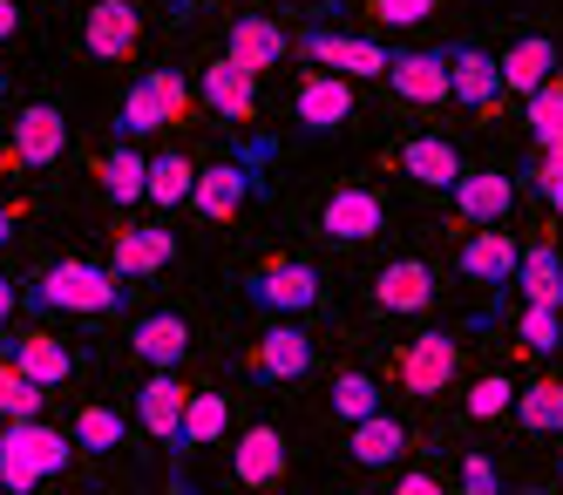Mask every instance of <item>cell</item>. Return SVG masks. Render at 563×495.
<instances>
[{
	"label": "cell",
	"mask_w": 563,
	"mask_h": 495,
	"mask_svg": "<svg viewBox=\"0 0 563 495\" xmlns=\"http://www.w3.org/2000/svg\"><path fill=\"white\" fill-rule=\"evenodd\" d=\"M516 211V177L509 170H462L455 177V218L468 224H509Z\"/></svg>",
	"instance_id": "4fadbf2b"
},
{
	"label": "cell",
	"mask_w": 563,
	"mask_h": 495,
	"mask_svg": "<svg viewBox=\"0 0 563 495\" xmlns=\"http://www.w3.org/2000/svg\"><path fill=\"white\" fill-rule=\"evenodd\" d=\"M96 177H102L109 204H136V197H150V156L136 150V136H115L109 156L96 163Z\"/></svg>",
	"instance_id": "484cf974"
},
{
	"label": "cell",
	"mask_w": 563,
	"mask_h": 495,
	"mask_svg": "<svg viewBox=\"0 0 563 495\" xmlns=\"http://www.w3.org/2000/svg\"><path fill=\"white\" fill-rule=\"evenodd\" d=\"M0 136H8V122H0Z\"/></svg>",
	"instance_id": "c3c4849f"
},
{
	"label": "cell",
	"mask_w": 563,
	"mask_h": 495,
	"mask_svg": "<svg viewBox=\"0 0 563 495\" xmlns=\"http://www.w3.org/2000/svg\"><path fill=\"white\" fill-rule=\"evenodd\" d=\"M516 258H522V244L509 238V231H496V224H482L468 244H462V278L468 285H509L516 278Z\"/></svg>",
	"instance_id": "d6986e66"
},
{
	"label": "cell",
	"mask_w": 563,
	"mask_h": 495,
	"mask_svg": "<svg viewBox=\"0 0 563 495\" xmlns=\"http://www.w3.org/2000/svg\"><path fill=\"white\" fill-rule=\"evenodd\" d=\"M14 238V211H8V204H0V244H8Z\"/></svg>",
	"instance_id": "bcb514c9"
},
{
	"label": "cell",
	"mask_w": 563,
	"mask_h": 495,
	"mask_svg": "<svg viewBox=\"0 0 563 495\" xmlns=\"http://www.w3.org/2000/svg\"><path fill=\"white\" fill-rule=\"evenodd\" d=\"M516 340L530 346V353H556V346H563V306H530V299H522Z\"/></svg>",
	"instance_id": "e575fe53"
},
{
	"label": "cell",
	"mask_w": 563,
	"mask_h": 495,
	"mask_svg": "<svg viewBox=\"0 0 563 495\" xmlns=\"http://www.w3.org/2000/svg\"><path fill=\"white\" fill-rule=\"evenodd\" d=\"M27 306L34 312H115L123 306V272L115 265H89V258H62L42 278L27 285Z\"/></svg>",
	"instance_id": "6da1fadb"
},
{
	"label": "cell",
	"mask_w": 563,
	"mask_h": 495,
	"mask_svg": "<svg viewBox=\"0 0 563 495\" xmlns=\"http://www.w3.org/2000/svg\"><path fill=\"white\" fill-rule=\"evenodd\" d=\"M449 81H455V102L462 109H496L503 102V62L489 48H475V41L449 48Z\"/></svg>",
	"instance_id": "2e32d148"
},
{
	"label": "cell",
	"mask_w": 563,
	"mask_h": 495,
	"mask_svg": "<svg viewBox=\"0 0 563 495\" xmlns=\"http://www.w3.org/2000/svg\"><path fill=\"white\" fill-rule=\"evenodd\" d=\"M537 190H543L550 211L563 218V163H556V156H543V163H537Z\"/></svg>",
	"instance_id": "b9f144b4"
},
{
	"label": "cell",
	"mask_w": 563,
	"mask_h": 495,
	"mask_svg": "<svg viewBox=\"0 0 563 495\" xmlns=\"http://www.w3.org/2000/svg\"><path fill=\"white\" fill-rule=\"evenodd\" d=\"M75 448H82V455H115V448H123V435H130V421L115 415V407H75Z\"/></svg>",
	"instance_id": "4dcf8cb0"
},
{
	"label": "cell",
	"mask_w": 563,
	"mask_h": 495,
	"mask_svg": "<svg viewBox=\"0 0 563 495\" xmlns=\"http://www.w3.org/2000/svg\"><path fill=\"white\" fill-rule=\"evenodd\" d=\"M0 360H14L21 374H34L42 387H62V381H75V353H68L62 340H48V333H21V340H0Z\"/></svg>",
	"instance_id": "cb8c5ba5"
},
{
	"label": "cell",
	"mask_w": 563,
	"mask_h": 495,
	"mask_svg": "<svg viewBox=\"0 0 563 495\" xmlns=\"http://www.w3.org/2000/svg\"><path fill=\"white\" fill-rule=\"evenodd\" d=\"M346 455L360 469H387L408 455V421H394V415H367V421H346Z\"/></svg>",
	"instance_id": "603a6c76"
},
{
	"label": "cell",
	"mask_w": 563,
	"mask_h": 495,
	"mask_svg": "<svg viewBox=\"0 0 563 495\" xmlns=\"http://www.w3.org/2000/svg\"><path fill=\"white\" fill-rule=\"evenodd\" d=\"M205 109H218L224 122H252L258 116V75L245 68V62H231V55H218V62H205Z\"/></svg>",
	"instance_id": "7c38bea8"
},
{
	"label": "cell",
	"mask_w": 563,
	"mask_h": 495,
	"mask_svg": "<svg viewBox=\"0 0 563 495\" xmlns=\"http://www.w3.org/2000/svg\"><path fill=\"white\" fill-rule=\"evenodd\" d=\"M252 306H265V312H278V319L312 312V306H319V272H312L306 258H272V265H258V272H252Z\"/></svg>",
	"instance_id": "5b68a950"
},
{
	"label": "cell",
	"mask_w": 563,
	"mask_h": 495,
	"mask_svg": "<svg viewBox=\"0 0 563 495\" xmlns=\"http://www.w3.org/2000/svg\"><path fill=\"white\" fill-rule=\"evenodd\" d=\"M509 400H516L509 374H482V381L468 387V421H503V415H509Z\"/></svg>",
	"instance_id": "8d00e7d4"
},
{
	"label": "cell",
	"mask_w": 563,
	"mask_h": 495,
	"mask_svg": "<svg viewBox=\"0 0 563 495\" xmlns=\"http://www.w3.org/2000/svg\"><path fill=\"white\" fill-rule=\"evenodd\" d=\"M516 293L530 299V306H563V258L550 252V244H522V258H516Z\"/></svg>",
	"instance_id": "83f0119b"
},
{
	"label": "cell",
	"mask_w": 563,
	"mask_h": 495,
	"mask_svg": "<svg viewBox=\"0 0 563 495\" xmlns=\"http://www.w3.org/2000/svg\"><path fill=\"white\" fill-rule=\"evenodd\" d=\"M516 421L530 435H563V374H537L530 387H516Z\"/></svg>",
	"instance_id": "f1b7e54d"
},
{
	"label": "cell",
	"mask_w": 563,
	"mask_h": 495,
	"mask_svg": "<svg viewBox=\"0 0 563 495\" xmlns=\"http://www.w3.org/2000/svg\"><path fill=\"white\" fill-rule=\"evenodd\" d=\"M14 306H21V285H14L8 272H0V326H8V319H14Z\"/></svg>",
	"instance_id": "7bdbcfd3"
},
{
	"label": "cell",
	"mask_w": 563,
	"mask_h": 495,
	"mask_svg": "<svg viewBox=\"0 0 563 495\" xmlns=\"http://www.w3.org/2000/svg\"><path fill=\"white\" fill-rule=\"evenodd\" d=\"M367 14H374L380 28H421V21L434 14V0H367Z\"/></svg>",
	"instance_id": "ab89813d"
},
{
	"label": "cell",
	"mask_w": 563,
	"mask_h": 495,
	"mask_svg": "<svg viewBox=\"0 0 563 495\" xmlns=\"http://www.w3.org/2000/svg\"><path fill=\"white\" fill-rule=\"evenodd\" d=\"M136 41H143L136 0H96V8L82 14V48H89L96 62H130Z\"/></svg>",
	"instance_id": "30bf717a"
},
{
	"label": "cell",
	"mask_w": 563,
	"mask_h": 495,
	"mask_svg": "<svg viewBox=\"0 0 563 495\" xmlns=\"http://www.w3.org/2000/svg\"><path fill=\"white\" fill-rule=\"evenodd\" d=\"M42 407H48V387L34 374H21L14 360H0V421H27V415H42Z\"/></svg>",
	"instance_id": "836d02e7"
},
{
	"label": "cell",
	"mask_w": 563,
	"mask_h": 495,
	"mask_svg": "<svg viewBox=\"0 0 563 495\" xmlns=\"http://www.w3.org/2000/svg\"><path fill=\"white\" fill-rule=\"evenodd\" d=\"M434 488H441V482L421 475V469H415V475H400V495H434Z\"/></svg>",
	"instance_id": "ee69618b"
},
{
	"label": "cell",
	"mask_w": 563,
	"mask_h": 495,
	"mask_svg": "<svg viewBox=\"0 0 563 495\" xmlns=\"http://www.w3.org/2000/svg\"><path fill=\"white\" fill-rule=\"evenodd\" d=\"M177 258V238L164 224H130V231H115V252L109 265L123 272V278H150V272H164Z\"/></svg>",
	"instance_id": "44dd1931"
},
{
	"label": "cell",
	"mask_w": 563,
	"mask_h": 495,
	"mask_svg": "<svg viewBox=\"0 0 563 495\" xmlns=\"http://www.w3.org/2000/svg\"><path fill=\"white\" fill-rule=\"evenodd\" d=\"M299 55L319 62V68H340V75H353V81L387 75V62H394L380 41H367V34H327V28H306V34H299Z\"/></svg>",
	"instance_id": "52a82bcc"
},
{
	"label": "cell",
	"mask_w": 563,
	"mask_h": 495,
	"mask_svg": "<svg viewBox=\"0 0 563 495\" xmlns=\"http://www.w3.org/2000/svg\"><path fill=\"white\" fill-rule=\"evenodd\" d=\"M75 462V435L48 428L42 415L0 428V488H34L42 475H62Z\"/></svg>",
	"instance_id": "7a4b0ae2"
},
{
	"label": "cell",
	"mask_w": 563,
	"mask_h": 495,
	"mask_svg": "<svg viewBox=\"0 0 563 495\" xmlns=\"http://www.w3.org/2000/svg\"><path fill=\"white\" fill-rule=\"evenodd\" d=\"M278 475H286V435L272 421H252L238 435V488H272Z\"/></svg>",
	"instance_id": "7402d4cb"
},
{
	"label": "cell",
	"mask_w": 563,
	"mask_h": 495,
	"mask_svg": "<svg viewBox=\"0 0 563 495\" xmlns=\"http://www.w3.org/2000/svg\"><path fill=\"white\" fill-rule=\"evenodd\" d=\"M319 231H327L333 244H367V238H380V231H387V204H380V190H367V184L333 190L327 204H319Z\"/></svg>",
	"instance_id": "8992f818"
},
{
	"label": "cell",
	"mask_w": 563,
	"mask_h": 495,
	"mask_svg": "<svg viewBox=\"0 0 563 495\" xmlns=\"http://www.w3.org/2000/svg\"><path fill=\"white\" fill-rule=\"evenodd\" d=\"M286 48H292V41H286V28H278L272 14H238L231 34H224V55H231V62H245L252 75L278 68V62H286Z\"/></svg>",
	"instance_id": "ac0fdd59"
},
{
	"label": "cell",
	"mask_w": 563,
	"mask_h": 495,
	"mask_svg": "<svg viewBox=\"0 0 563 495\" xmlns=\"http://www.w3.org/2000/svg\"><path fill=\"white\" fill-rule=\"evenodd\" d=\"M190 190H197V170H190V156H184V150L150 156V204L177 211V204H190Z\"/></svg>",
	"instance_id": "1f68e13d"
},
{
	"label": "cell",
	"mask_w": 563,
	"mask_h": 495,
	"mask_svg": "<svg viewBox=\"0 0 563 495\" xmlns=\"http://www.w3.org/2000/svg\"><path fill=\"white\" fill-rule=\"evenodd\" d=\"M156 130H170V116H164V96H156V81L143 75L136 89L123 96V109H115V136H156Z\"/></svg>",
	"instance_id": "d6a6232c"
},
{
	"label": "cell",
	"mask_w": 563,
	"mask_h": 495,
	"mask_svg": "<svg viewBox=\"0 0 563 495\" xmlns=\"http://www.w3.org/2000/svg\"><path fill=\"white\" fill-rule=\"evenodd\" d=\"M68 150V122L55 102H27L14 122H8V163L14 170H48V163H62Z\"/></svg>",
	"instance_id": "277c9868"
},
{
	"label": "cell",
	"mask_w": 563,
	"mask_h": 495,
	"mask_svg": "<svg viewBox=\"0 0 563 495\" xmlns=\"http://www.w3.org/2000/svg\"><path fill=\"white\" fill-rule=\"evenodd\" d=\"M224 428H231V400L224 394H190L184 400V428H177V455L224 441Z\"/></svg>",
	"instance_id": "f546056e"
},
{
	"label": "cell",
	"mask_w": 563,
	"mask_h": 495,
	"mask_svg": "<svg viewBox=\"0 0 563 495\" xmlns=\"http://www.w3.org/2000/svg\"><path fill=\"white\" fill-rule=\"evenodd\" d=\"M150 81H156V96H164V116H170V130H177V122H190V89H184V75L177 68H150Z\"/></svg>",
	"instance_id": "f35d334b"
},
{
	"label": "cell",
	"mask_w": 563,
	"mask_h": 495,
	"mask_svg": "<svg viewBox=\"0 0 563 495\" xmlns=\"http://www.w3.org/2000/svg\"><path fill=\"white\" fill-rule=\"evenodd\" d=\"M374 306H380V312H428V306H434V272H428L421 258H394V265H380V278H374Z\"/></svg>",
	"instance_id": "ffe728a7"
},
{
	"label": "cell",
	"mask_w": 563,
	"mask_h": 495,
	"mask_svg": "<svg viewBox=\"0 0 563 495\" xmlns=\"http://www.w3.org/2000/svg\"><path fill=\"white\" fill-rule=\"evenodd\" d=\"M496 62H503V89L530 96V89H543V81L556 75V41L550 34H522V41H509V55H496Z\"/></svg>",
	"instance_id": "d4e9b609"
},
{
	"label": "cell",
	"mask_w": 563,
	"mask_h": 495,
	"mask_svg": "<svg viewBox=\"0 0 563 495\" xmlns=\"http://www.w3.org/2000/svg\"><path fill=\"white\" fill-rule=\"evenodd\" d=\"M556 130H563V81L550 75L543 89H530V136H537V143H550Z\"/></svg>",
	"instance_id": "74e56055"
},
{
	"label": "cell",
	"mask_w": 563,
	"mask_h": 495,
	"mask_svg": "<svg viewBox=\"0 0 563 495\" xmlns=\"http://www.w3.org/2000/svg\"><path fill=\"white\" fill-rule=\"evenodd\" d=\"M184 381H177V366H150V381L136 387V428L150 435V441H164V448H177V428H184Z\"/></svg>",
	"instance_id": "8fae6325"
},
{
	"label": "cell",
	"mask_w": 563,
	"mask_h": 495,
	"mask_svg": "<svg viewBox=\"0 0 563 495\" xmlns=\"http://www.w3.org/2000/svg\"><path fill=\"white\" fill-rule=\"evenodd\" d=\"M387 89H394L400 102H421V109L449 102V96H455V81H449V48H408V55H394V62H387Z\"/></svg>",
	"instance_id": "ba28073f"
},
{
	"label": "cell",
	"mask_w": 563,
	"mask_h": 495,
	"mask_svg": "<svg viewBox=\"0 0 563 495\" xmlns=\"http://www.w3.org/2000/svg\"><path fill=\"white\" fill-rule=\"evenodd\" d=\"M394 374H400V394H421V400L449 394L455 374H462V340H455V333H421V340L400 346Z\"/></svg>",
	"instance_id": "3957f363"
},
{
	"label": "cell",
	"mask_w": 563,
	"mask_h": 495,
	"mask_svg": "<svg viewBox=\"0 0 563 495\" xmlns=\"http://www.w3.org/2000/svg\"><path fill=\"white\" fill-rule=\"evenodd\" d=\"M252 197V170H238V163H211V170H197V190L190 204L205 218H238V204Z\"/></svg>",
	"instance_id": "4316f807"
},
{
	"label": "cell",
	"mask_w": 563,
	"mask_h": 495,
	"mask_svg": "<svg viewBox=\"0 0 563 495\" xmlns=\"http://www.w3.org/2000/svg\"><path fill=\"white\" fill-rule=\"evenodd\" d=\"M537 150H543V156H556V163H563V130H556V136H550V143H537Z\"/></svg>",
	"instance_id": "7dc6e473"
},
{
	"label": "cell",
	"mask_w": 563,
	"mask_h": 495,
	"mask_svg": "<svg viewBox=\"0 0 563 495\" xmlns=\"http://www.w3.org/2000/svg\"><path fill=\"white\" fill-rule=\"evenodd\" d=\"M252 374H258V381H306V374H312V340H306V326H292V319L265 326V340H258V353H252Z\"/></svg>",
	"instance_id": "9a60e30c"
},
{
	"label": "cell",
	"mask_w": 563,
	"mask_h": 495,
	"mask_svg": "<svg viewBox=\"0 0 563 495\" xmlns=\"http://www.w3.org/2000/svg\"><path fill=\"white\" fill-rule=\"evenodd\" d=\"M462 488H468V495H496V488H503L496 462H489V455H468V462H462Z\"/></svg>",
	"instance_id": "60d3db41"
},
{
	"label": "cell",
	"mask_w": 563,
	"mask_h": 495,
	"mask_svg": "<svg viewBox=\"0 0 563 495\" xmlns=\"http://www.w3.org/2000/svg\"><path fill=\"white\" fill-rule=\"evenodd\" d=\"M130 353L143 366H184L190 360V319L184 312H143L130 326Z\"/></svg>",
	"instance_id": "e0dca14e"
},
{
	"label": "cell",
	"mask_w": 563,
	"mask_h": 495,
	"mask_svg": "<svg viewBox=\"0 0 563 495\" xmlns=\"http://www.w3.org/2000/svg\"><path fill=\"white\" fill-rule=\"evenodd\" d=\"M353 75H306L299 81V96H292V122L312 136H327V130H346L353 122Z\"/></svg>",
	"instance_id": "9c48e42d"
},
{
	"label": "cell",
	"mask_w": 563,
	"mask_h": 495,
	"mask_svg": "<svg viewBox=\"0 0 563 495\" xmlns=\"http://www.w3.org/2000/svg\"><path fill=\"white\" fill-rule=\"evenodd\" d=\"M21 34V8H14V0H0V41H14Z\"/></svg>",
	"instance_id": "f6af8a7d"
},
{
	"label": "cell",
	"mask_w": 563,
	"mask_h": 495,
	"mask_svg": "<svg viewBox=\"0 0 563 495\" xmlns=\"http://www.w3.org/2000/svg\"><path fill=\"white\" fill-rule=\"evenodd\" d=\"M333 415H340V421L380 415V381H374V374H340V381H333Z\"/></svg>",
	"instance_id": "d590c367"
},
{
	"label": "cell",
	"mask_w": 563,
	"mask_h": 495,
	"mask_svg": "<svg viewBox=\"0 0 563 495\" xmlns=\"http://www.w3.org/2000/svg\"><path fill=\"white\" fill-rule=\"evenodd\" d=\"M394 170L428 184V190H455V177L468 170V163H462V150L449 136H408V143L394 150Z\"/></svg>",
	"instance_id": "5bb4252c"
}]
</instances>
